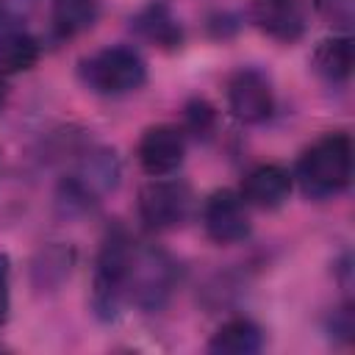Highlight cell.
I'll return each instance as SVG.
<instances>
[{"label":"cell","mask_w":355,"mask_h":355,"mask_svg":"<svg viewBox=\"0 0 355 355\" xmlns=\"http://www.w3.org/2000/svg\"><path fill=\"white\" fill-rule=\"evenodd\" d=\"M294 178L308 197L324 200L341 194L352 180V139L344 130L319 136L302 150Z\"/></svg>","instance_id":"6da1fadb"},{"label":"cell","mask_w":355,"mask_h":355,"mask_svg":"<svg viewBox=\"0 0 355 355\" xmlns=\"http://www.w3.org/2000/svg\"><path fill=\"white\" fill-rule=\"evenodd\" d=\"M133 252H136V244L128 236V230L114 225L105 233L103 247L97 252V263H94V297H92V302L103 319H114L119 305L128 300Z\"/></svg>","instance_id":"7a4b0ae2"},{"label":"cell","mask_w":355,"mask_h":355,"mask_svg":"<svg viewBox=\"0 0 355 355\" xmlns=\"http://www.w3.org/2000/svg\"><path fill=\"white\" fill-rule=\"evenodd\" d=\"M80 78L97 94H128L144 86L147 64L133 47H103L80 61Z\"/></svg>","instance_id":"3957f363"},{"label":"cell","mask_w":355,"mask_h":355,"mask_svg":"<svg viewBox=\"0 0 355 355\" xmlns=\"http://www.w3.org/2000/svg\"><path fill=\"white\" fill-rule=\"evenodd\" d=\"M175 286V263L169 261L166 252L153 250V247H136L133 263H130V280H128V297L147 308L155 311L166 302Z\"/></svg>","instance_id":"277c9868"},{"label":"cell","mask_w":355,"mask_h":355,"mask_svg":"<svg viewBox=\"0 0 355 355\" xmlns=\"http://www.w3.org/2000/svg\"><path fill=\"white\" fill-rule=\"evenodd\" d=\"M191 205V191L180 180L155 178L139 191V216L150 230H172L178 227Z\"/></svg>","instance_id":"5b68a950"},{"label":"cell","mask_w":355,"mask_h":355,"mask_svg":"<svg viewBox=\"0 0 355 355\" xmlns=\"http://www.w3.org/2000/svg\"><path fill=\"white\" fill-rule=\"evenodd\" d=\"M227 108L244 125H261L275 111V92L263 72L258 69H236L227 78Z\"/></svg>","instance_id":"8992f818"},{"label":"cell","mask_w":355,"mask_h":355,"mask_svg":"<svg viewBox=\"0 0 355 355\" xmlns=\"http://www.w3.org/2000/svg\"><path fill=\"white\" fill-rule=\"evenodd\" d=\"M202 227L216 244H239L250 236L247 202L233 189H216L202 205Z\"/></svg>","instance_id":"52a82bcc"},{"label":"cell","mask_w":355,"mask_h":355,"mask_svg":"<svg viewBox=\"0 0 355 355\" xmlns=\"http://www.w3.org/2000/svg\"><path fill=\"white\" fill-rule=\"evenodd\" d=\"M183 155H186V139L183 130L175 125H153L141 133L136 144L139 166L153 178L172 175L183 164Z\"/></svg>","instance_id":"ba28073f"},{"label":"cell","mask_w":355,"mask_h":355,"mask_svg":"<svg viewBox=\"0 0 355 355\" xmlns=\"http://www.w3.org/2000/svg\"><path fill=\"white\" fill-rule=\"evenodd\" d=\"M252 25L280 44L302 39L308 28L305 0H250Z\"/></svg>","instance_id":"9c48e42d"},{"label":"cell","mask_w":355,"mask_h":355,"mask_svg":"<svg viewBox=\"0 0 355 355\" xmlns=\"http://www.w3.org/2000/svg\"><path fill=\"white\" fill-rule=\"evenodd\" d=\"M294 186V175L280 166V164H258L255 169H250L241 180V200L247 205H255L261 211H275L280 208Z\"/></svg>","instance_id":"30bf717a"},{"label":"cell","mask_w":355,"mask_h":355,"mask_svg":"<svg viewBox=\"0 0 355 355\" xmlns=\"http://www.w3.org/2000/svg\"><path fill=\"white\" fill-rule=\"evenodd\" d=\"M133 31L150 42L153 47H161V50H175L183 44V28L178 22V17L169 11L166 3H150L144 6L133 19Z\"/></svg>","instance_id":"8fae6325"},{"label":"cell","mask_w":355,"mask_h":355,"mask_svg":"<svg viewBox=\"0 0 355 355\" xmlns=\"http://www.w3.org/2000/svg\"><path fill=\"white\" fill-rule=\"evenodd\" d=\"M313 72L319 78H324L327 83H344L352 75V64H355V47L352 39L344 36H333V39H322L311 55Z\"/></svg>","instance_id":"7c38bea8"},{"label":"cell","mask_w":355,"mask_h":355,"mask_svg":"<svg viewBox=\"0 0 355 355\" xmlns=\"http://www.w3.org/2000/svg\"><path fill=\"white\" fill-rule=\"evenodd\" d=\"M263 344L261 327L247 316H233L216 327L208 341V349L216 355H252Z\"/></svg>","instance_id":"4fadbf2b"},{"label":"cell","mask_w":355,"mask_h":355,"mask_svg":"<svg viewBox=\"0 0 355 355\" xmlns=\"http://www.w3.org/2000/svg\"><path fill=\"white\" fill-rule=\"evenodd\" d=\"M100 19V0H53L50 25L58 39H72L94 28Z\"/></svg>","instance_id":"5bb4252c"},{"label":"cell","mask_w":355,"mask_h":355,"mask_svg":"<svg viewBox=\"0 0 355 355\" xmlns=\"http://www.w3.org/2000/svg\"><path fill=\"white\" fill-rule=\"evenodd\" d=\"M42 55L39 42L22 28H3L0 31V75H17L36 67Z\"/></svg>","instance_id":"9a60e30c"},{"label":"cell","mask_w":355,"mask_h":355,"mask_svg":"<svg viewBox=\"0 0 355 355\" xmlns=\"http://www.w3.org/2000/svg\"><path fill=\"white\" fill-rule=\"evenodd\" d=\"M316 11L336 28L349 31L355 22V0H313Z\"/></svg>","instance_id":"2e32d148"},{"label":"cell","mask_w":355,"mask_h":355,"mask_svg":"<svg viewBox=\"0 0 355 355\" xmlns=\"http://www.w3.org/2000/svg\"><path fill=\"white\" fill-rule=\"evenodd\" d=\"M186 116V128L194 133V136H208L214 130V122H216V111L211 103L205 100H191L183 111Z\"/></svg>","instance_id":"e0dca14e"},{"label":"cell","mask_w":355,"mask_h":355,"mask_svg":"<svg viewBox=\"0 0 355 355\" xmlns=\"http://www.w3.org/2000/svg\"><path fill=\"white\" fill-rule=\"evenodd\" d=\"M11 311V263L8 255H0V324H6Z\"/></svg>","instance_id":"ac0fdd59"},{"label":"cell","mask_w":355,"mask_h":355,"mask_svg":"<svg viewBox=\"0 0 355 355\" xmlns=\"http://www.w3.org/2000/svg\"><path fill=\"white\" fill-rule=\"evenodd\" d=\"M31 8V0H0V31L3 28H17L14 22H19Z\"/></svg>","instance_id":"d6986e66"},{"label":"cell","mask_w":355,"mask_h":355,"mask_svg":"<svg viewBox=\"0 0 355 355\" xmlns=\"http://www.w3.org/2000/svg\"><path fill=\"white\" fill-rule=\"evenodd\" d=\"M6 97H8V86H6V78L0 75V108L6 105Z\"/></svg>","instance_id":"ffe728a7"}]
</instances>
